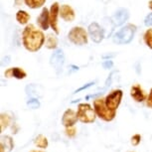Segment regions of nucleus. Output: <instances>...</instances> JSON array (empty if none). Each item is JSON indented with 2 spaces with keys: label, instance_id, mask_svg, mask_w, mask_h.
Here are the masks:
<instances>
[{
  "label": "nucleus",
  "instance_id": "72a5a7b5",
  "mask_svg": "<svg viewBox=\"0 0 152 152\" xmlns=\"http://www.w3.org/2000/svg\"><path fill=\"white\" fill-rule=\"evenodd\" d=\"M148 6H149V8H150V9L152 10V0H151V1H149V4H148Z\"/></svg>",
  "mask_w": 152,
  "mask_h": 152
},
{
  "label": "nucleus",
  "instance_id": "20e7f679",
  "mask_svg": "<svg viewBox=\"0 0 152 152\" xmlns=\"http://www.w3.org/2000/svg\"><path fill=\"white\" fill-rule=\"evenodd\" d=\"M77 116L83 123H93L96 120V111L88 104H80Z\"/></svg>",
  "mask_w": 152,
  "mask_h": 152
},
{
  "label": "nucleus",
  "instance_id": "aec40b11",
  "mask_svg": "<svg viewBox=\"0 0 152 152\" xmlns=\"http://www.w3.org/2000/svg\"><path fill=\"white\" fill-rule=\"evenodd\" d=\"M34 143H35V145L39 148H47V146H48V140L44 135H42V134H40V135L36 137L35 140H34Z\"/></svg>",
  "mask_w": 152,
  "mask_h": 152
},
{
  "label": "nucleus",
  "instance_id": "f3484780",
  "mask_svg": "<svg viewBox=\"0 0 152 152\" xmlns=\"http://www.w3.org/2000/svg\"><path fill=\"white\" fill-rule=\"evenodd\" d=\"M39 88H41L37 85H28L25 91H26L27 96H29L30 97L42 96L43 94H42V91H39Z\"/></svg>",
  "mask_w": 152,
  "mask_h": 152
},
{
  "label": "nucleus",
  "instance_id": "7ed1b4c3",
  "mask_svg": "<svg viewBox=\"0 0 152 152\" xmlns=\"http://www.w3.org/2000/svg\"><path fill=\"white\" fill-rule=\"evenodd\" d=\"M94 110L96 114L104 121H111L115 117V111L110 110L105 104V99H96L94 102Z\"/></svg>",
  "mask_w": 152,
  "mask_h": 152
},
{
  "label": "nucleus",
  "instance_id": "6e6552de",
  "mask_svg": "<svg viewBox=\"0 0 152 152\" xmlns=\"http://www.w3.org/2000/svg\"><path fill=\"white\" fill-rule=\"evenodd\" d=\"M129 18V12L125 8H119L115 11L113 17L110 18V21L113 22V28L116 26H120V25L124 24L125 21H127Z\"/></svg>",
  "mask_w": 152,
  "mask_h": 152
},
{
  "label": "nucleus",
  "instance_id": "412c9836",
  "mask_svg": "<svg viewBox=\"0 0 152 152\" xmlns=\"http://www.w3.org/2000/svg\"><path fill=\"white\" fill-rule=\"evenodd\" d=\"M24 1L28 7L32 8V9H36V8L42 7L45 4L46 0H24Z\"/></svg>",
  "mask_w": 152,
  "mask_h": 152
},
{
  "label": "nucleus",
  "instance_id": "5701e85b",
  "mask_svg": "<svg viewBox=\"0 0 152 152\" xmlns=\"http://www.w3.org/2000/svg\"><path fill=\"white\" fill-rule=\"evenodd\" d=\"M144 42L149 48L152 49V29H148L144 34Z\"/></svg>",
  "mask_w": 152,
  "mask_h": 152
},
{
  "label": "nucleus",
  "instance_id": "6ab92c4d",
  "mask_svg": "<svg viewBox=\"0 0 152 152\" xmlns=\"http://www.w3.org/2000/svg\"><path fill=\"white\" fill-rule=\"evenodd\" d=\"M58 46V39L56 36L52 35V34H49L46 39V47L48 49H55Z\"/></svg>",
  "mask_w": 152,
  "mask_h": 152
},
{
  "label": "nucleus",
  "instance_id": "1a4fd4ad",
  "mask_svg": "<svg viewBox=\"0 0 152 152\" xmlns=\"http://www.w3.org/2000/svg\"><path fill=\"white\" fill-rule=\"evenodd\" d=\"M88 34H90L91 40L94 43H100L104 38V31L96 22H94L88 26Z\"/></svg>",
  "mask_w": 152,
  "mask_h": 152
},
{
  "label": "nucleus",
  "instance_id": "2eb2a0df",
  "mask_svg": "<svg viewBox=\"0 0 152 152\" xmlns=\"http://www.w3.org/2000/svg\"><path fill=\"white\" fill-rule=\"evenodd\" d=\"M27 74L25 73V71H23L20 68H11L5 72V77L7 78H15L18 80H22L24 78H26Z\"/></svg>",
  "mask_w": 152,
  "mask_h": 152
},
{
  "label": "nucleus",
  "instance_id": "2f4dec72",
  "mask_svg": "<svg viewBox=\"0 0 152 152\" xmlns=\"http://www.w3.org/2000/svg\"><path fill=\"white\" fill-rule=\"evenodd\" d=\"M114 56H115V54H107V55H104V56H102V58H104V59H107V58H113Z\"/></svg>",
  "mask_w": 152,
  "mask_h": 152
},
{
  "label": "nucleus",
  "instance_id": "9d476101",
  "mask_svg": "<svg viewBox=\"0 0 152 152\" xmlns=\"http://www.w3.org/2000/svg\"><path fill=\"white\" fill-rule=\"evenodd\" d=\"M60 13V6L58 2L52 4L50 10V25L56 34H59V28H58V15Z\"/></svg>",
  "mask_w": 152,
  "mask_h": 152
},
{
  "label": "nucleus",
  "instance_id": "0eeeda50",
  "mask_svg": "<svg viewBox=\"0 0 152 152\" xmlns=\"http://www.w3.org/2000/svg\"><path fill=\"white\" fill-rule=\"evenodd\" d=\"M122 91L121 90H115L108 94L105 97V104L107 107L111 110H116V108L118 107V105L121 102L122 99Z\"/></svg>",
  "mask_w": 152,
  "mask_h": 152
},
{
  "label": "nucleus",
  "instance_id": "dca6fc26",
  "mask_svg": "<svg viewBox=\"0 0 152 152\" xmlns=\"http://www.w3.org/2000/svg\"><path fill=\"white\" fill-rule=\"evenodd\" d=\"M130 96L137 102H143V100L145 99V97H146L145 96V94L143 93L142 88H140V86H138V85H135V86H133V87L131 88V90H130Z\"/></svg>",
  "mask_w": 152,
  "mask_h": 152
},
{
  "label": "nucleus",
  "instance_id": "b1692460",
  "mask_svg": "<svg viewBox=\"0 0 152 152\" xmlns=\"http://www.w3.org/2000/svg\"><path fill=\"white\" fill-rule=\"evenodd\" d=\"M10 122V117L7 114L2 113L1 114V131H3L5 129V127H7L8 124Z\"/></svg>",
  "mask_w": 152,
  "mask_h": 152
},
{
  "label": "nucleus",
  "instance_id": "393cba45",
  "mask_svg": "<svg viewBox=\"0 0 152 152\" xmlns=\"http://www.w3.org/2000/svg\"><path fill=\"white\" fill-rule=\"evenodd\" d=\"M140 141H141V136H140V134H135V135H133L131 137V144L134 146L138 145Z\"/></svg>",
  "mask_w": 152,
  "mask_h": 152
},
{
  "label": "nucleus",
  "instance_id": "4be33fe9",
  "mask_svg": "<svg viewBox=\"0 0 152 152\" xmlns=\"http://www.w3.org/2000/svg\"><path fill=\"white\" fill-rule=\"evenodd\" d=\"M27 105L30 108H32V110H37V108L40 107V102L36 97H30L27 100Z\"/></svg>",
  "mask_w": 152,
  "mask_h": 152
},
{
  "label": "nucleus",
  "instance_id": "a878e982",
  "mask_svg": "<svg viewBox=\"0 0 152 152\" xmlns=\"http://www.w3.org/2000/svg\"><path fill=\"white\" fill-rule=\"evenodd\" d=\"M93 85H94V82H91V83H88V84H87V85H85V86H83V87H81V88H79L78 90H76L74 91V94H78V93H80V91H84V90H87V88H91V86Z\"/></svg>",
  "mask_w": 152,
  "mask_h": 152
},
{
  "label": "nucleus",
  "instance_id": "39448f33",
  "mask_svg": "<svg viewBox=\"0 0 152 152\" xmlns=\"http://www.w3.org/2000/svg\"><path fill=\"white\" fill-rule=\"evenodd\" d=\"M69 40L74 43L75 45H85L88 43V35L84 28L82 27H74L68 34Z\"/></svg>",
  "mask_w": 152,
  "mask_h": 152
},
{
  "label": "nucleus",
  "instance_id": "423d86ee",
  "mask_svg": "<svg viewBox=\"0 0 152 152\" xmlns=\"http://www.w3.org/2000/svg\"><path fill=\"white\" fill-rule=\"evenodd\" d=\"M65 63V55L62 49H57L50 58V64L55 69L57 75H60L63 71V66Z\"/></svg>",
  "mask_w": 152,
  "mask_h": 152
},
{
  "label": "nucleus",
  "instance_id": "f704fd0d",
  "mask_svg": "<svg viewBox=\"0 0 152 152\" xmlns=\"http://www.w3.org/2000/svg\"><path fill=\"white\" fill-rule=\"evenodd\" d=\"M30 152H41V151H38V150H31Z\"/></svg>",
  "mask_w": 152,
  "mask_h": 152
},
{
  "label": "nucleus",
  "instance_id": "f8f14e48",
  "mask_svg": "<svg viewBox=\"0 0 152 152\" xmlns=\"http://www.w3.org/2000/svg\"><path fill=\"white\" fill-rule=\"evenodd\" d=\"M37 23L43 30H47L50 26V13L48 12V9L46 7L43 8L40 16L37 18Z\"/></svg>",
  "mask_w": 152,
  "mask_h": 152
},
{
  "label": "nucleus",
  "instance_id": "f257e3e1",
  "mask_svg": "<svg viewBox=\"0 0 152 152\" xmlns=\"http://www.w3.org/2000/svg\"><path fill=\"white\" fill-rule=\"evenodd\" d=\"M23 45L30 52H37L45 43V35L42 31L36 30L34 25H27L22 33Z\"/></svg>",
  "mask_w": 152,
  "mask_h": 152
},
{
  "label": "nucleus",
  "instance_id": "473e14b6",
  "mask_svg": "<svg viewBox=\"0 0 152 152\" xmlns=\"http://www.w3.org/2000/svg\"><path fill=\"white\" fill-rule=\"evenodd\" d=\"M14 4H15L16 6H20V5L22 4V0H14Z\"/></svg>",
  "mask_w": 152,
  "mask_h": 152
},
{
  "label": "nucleus",
  "instance_id": "7c9ffc66",
  "mask_svg": "<svg viewBox=\"0 0 152 152\" xmlns=\"http://www.w3.org/2000/svg\"><path fill=\"white\" fill-rule=\"evenodd\" d=\"M9 63H10V57L9 56L4 57V58L2 59V61H1V66H2V67H5V66H7Z\"/></svg>",
  "mask_w": 152,
  "mask_h": 152
},
{
  "label": "nucleus",
  "instance_id": "cd10ccee",
  "mask_svg": "<svg viewBox=\"0 0 152 152\" xmlns=\"http://www.w3.org/2000/svg\"><path fill=\"white\" fill-rule=\"evenodd\" d=\"M76 128L75 127H68L67 129H66V134L69 136V137H74L76 135Z\"/></svg>",
  "mask_w": 152,
  "mask_h": 152
},
{
  "label": "nucleus",
  "instance_id": "a211bd4d",
  "mask_svg": "<svg viewBox=\"0 0 152 152\" xmlns=\"http://www.w3.org/2000/svg\"><path fill=\"white\" fill-rule=\"evenodd\" d=\"M29 19H30V15L26 12V11L19 10L16 14V20L18 21V23H20V24H22V25L27 24V22L29 21Z\"/></svg>",
  "mask_w": 152,
  "mask_h": 152
},
{
  "label": "nucleus",
  "instance_id": "bb28decb",
  "mask_svg": "<svg viewBox=\"0 0 152 152\" xmlns=\"http://www.w3.org/2000/svg\"><path fill=\"white\" fill-rule=\"evenodd\" d=\"M144 24H145V26H147V27L152 26V13H149L148 15L145 17Z\"/></svg>",
  "mask_w": 152,
  "mask_h": 152
},
{
  "label": "nucleus",
  "instance_id": "c85d7f7f",
  "mask_svg": "<svg viewBox=\"0 0 152 152\" xmlns=\"http://www.w3.org/2000/svg\"><path fill=\"white\" fill-rule=\"evenodd\" d=\"M113 62L111 61V60H107V61H104L102 63V67H104L105 70H110V69L113 68Z\"/></svg>",
  "mask_w": 152,
  "mask_h": 152
},
{
  "label": "nucleus",
  "instance_id": "ddd939ff",
  "mask_svg": "<svg viewBox=\"0 0 152 152\" xmlns=\"http://www.w3.org/2000/svg\"><path fill=\"white\" fill-rule=\"evenodd\" d=\"M14 147L12 137L5 135L0 138V152H11Z\"/></svg>",
  "mask_w": 152,
  "mask_h": 152
},
{
  "label": "nucleus",
  "instance_id": "f03ea898",
  "mask_svg": "<svg viewBox=\"0 0 152 152\" xmlns=\"http://www.w3.org/2000/svg\"><path fill=\"white\" fill-rule=\"evenodd\" d=\"M135 32H136V26H134L132 24H127L124 27H122L120 30L117 31V32L114 33L113 40L115 44L118 45L129 44L133 40Z\"/></svg>",
  "mask_w": 152,
  "mask_h": 152
},
{
  "label": "nucleus",
  "instance_id": "9b49d317",
  "mask_svg": "<svg viewBox=\"0 0 152 152\" xmlns=\"http://www.w3.org/2000/svg\"><path fill=\"white\" fill-rule=\"evenodd\" d=\"M78 116H77V113H75L73 110H67L63 114L62 117V124L66 126V127H73V126L76 124L77 121H78Z\"/></svg>",
  "mask_w": 152,
  "mask_h": 152
},
{
  "label": "nucleus",
  "instance_id": "4468645a",
  "mask_svg": "<svg viewBox=\"0 0 152 152\" xmlns=\"http://www.w3.org/2000/svg\"><path fill=\"white\" fill-rule=\"evenodd\" d=\"M60 15L67 22H72L75 19V12L73 8L67 4L62 5V7L60 8Z\"/></svg>",
  "mask_w": 152,
  "mask_h": 152
},
{
  "label": "nucleus",
  "instance_id": "c756f323",
  "mask_svg": "<svg viewBox=\"0 0 152 152\" xmlns=\"http://www.w3.org/2000/svg\"><path fill=\"white\" fill-rule=\"evenodd\" d=\"M146 105H147L148 107L152 108V88L150 91V93H149V96L147 97V102H146Z\"/></svg>",
  "mask_w": 152,
  "mask_h": 152
}]
</instances>
